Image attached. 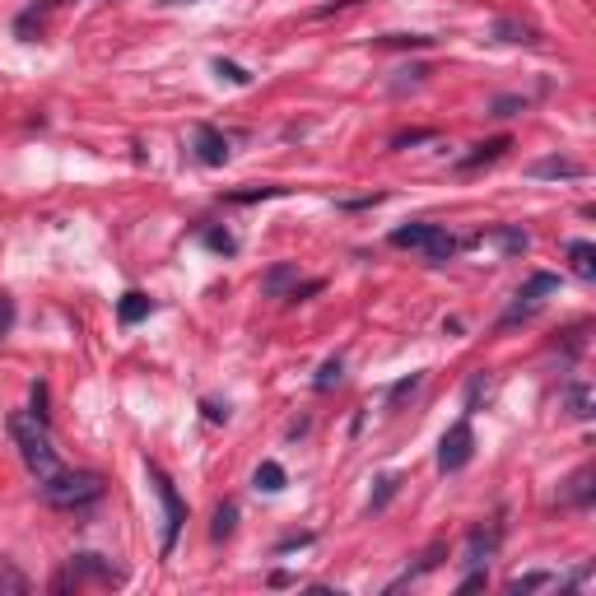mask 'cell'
<instances>
[{"instance_id": "obj_9", "label": "cell", "mask_w": 596, "mask_h": 596, "mask_svg": "<svg viewBox=\"0 0 596 596\" xmlns=\"http://www.w3.org/2000/svg\"><path fill=\"white\" fill-rule=\"evenodd\" d=\"M494 38L499 42H513V47H536L541 42V28L536 24H522V19H494Z\"/></svg>"}, {"instance_id": "obj_32", "label": "cell", "mask_w": 596, "mask_h": 596, "mask_svg": "<svg viewBox=\"0 0 596 596\" xmlns=\"http://www.w3.org/2000/svg\"><path fill=\"white\" fill-rule=\"evenodd\" d=\"M215 70H219V75H229L233 84H247V80H252V75H247L243 66H233V61H215Z\"/></svg>"}, {"instance_id": "obj_15", "label": "cell", "mask_w": 596, "mask_h": 596, "mask_svg": "<svg viewBox=\"0 0 596 596\" xmlns=\"http://www.w3.org/2000/svg\"><path fill=\"white\" fill-rule=\"evenodd\" d=\"M569 261H573V275H578V280H592L596 275V247L587 243V238L569 243Z\"/></svg>"}, {"instance_id": "obj_27", "label": "cell", "mask_w": 596, "mask_h": 596, "mask_svg": "<svg viewBox=\"0 0 596 596\" xmlns=\"http://www.w3.org/2000/svg\"><path fill=\"white\" fill-rule=\"evenodd\" d=\"M285 187H252V191H233L229 201H266V196H280Z\"/></svg>"}, {"instance_id": "obj_14", "label": "cell", "mask_w": 596, "mask_h": 596, "mask_svg": "<svg viewBox=\"0 0 596 596\" xmlns=\"http://www.w3.org/2000/svg\"><path fill=\"white\" fill-rule=\"evenodd\" d=\"M527 173H531V177H583V163L559 159V154H555V159H536Z\"/></svg>"}, {"instance_id": "obj_6", "label": "cell", "mask_w": 596, "mask_h": 596, "mask_svg": "<svg viewBox=\"0 0 596 596\" xmlns=\"http://www.w3.org/2000/svg\"><path fill=\"white\" fill-rule=\"evenodd\" d=\"M555 285H559L555 275H545V271H541V275H531L527 285L517 289V303H513L508 312H503V326H513L517 317H531V312H536V303H541V294H550Z\"/></svg>"}, {"instance_id": "obj_7", "label": "cell", "mask_w": 596, "mask_h": 596, "mask_svg": "<svg viewBox=\"0 0 596 596\" xmlns=\"http://www.w3.org/2000/svg\"><path fill=\"white\" fill-rule=\"evenodd\" d=\"M70 578L80 583V578H98V583H122V569H112L103 555H75L70 559ZM66 583V578H56V587Z\"/></svg>"}, {"instance_id": "obj_4", "label": "cell", "mask_w": 596, "mask_h": 596, "mask_svg": "<svg viewBox=\"0 0 596 596\" xmlns=\"http://www.w3.org/2000/svg\"><path fill=\"white\" fill-rule=\"evenodd\" d=\"M149 480H154V494H159V503H163V555H173L177 531H182V522H187V503L177 499V489H173V480H168V471L154 466V461H149Z\"/></svg>"}, {"instance_id": "obj_26", "label": "cell", "mask_w": 596, "mask_h": 596, "mask_svg": "<svg viewBox=\"0 0 596 596\" xmlns=\"http://www.w3.org/2000/svg\"><path fill=\"white\" fill-rule=\"evenodd\" d=\"M429 42L434 38H420V33H410V38L406 33H392V38H382V47H429Z\"/></svg>"}, {"instance_id": "obj_8", "label": "cell", "mask_w": 596, "mask_h": 596, "mask_svg": "<svg viewBox=\"0 0 596 596\" xmlns=\"http://www.w3.org/2000/svg\"><path fill=\"white\" fill-rule=\"evenodd\" d=\"M196 159H201L205 168H219V163L229 159V136L201 122V126H196Z\"/></svg>"}, {"instance_id": "obj_2", "label": "cell", "mask_w": 596, "mask_h": 596, "mask_svg": "<svg viewBox=\"0 0 596 596\" xmlns=\"http://www.w3.org/2000/svg\"><path fill=\"white\" fill-rule=\"evenodd\" d=\"M42 499L52 508H89L103 499V475L98 471H56L52 480H42Z\"/></svg>"}, {"instance_id": "obj_25", "label": "cell", "mask_w": 596, "mask_h": 596, "mask_svg": "<svg viewBox=\"0 0 596 596\" xmlns=\"http://www.w3.org/2000/svg\"><path fill=\"white\" fill-rule=\"evenodd\" d=\"M480 396H489V378L485 373H471V382H466V401H471V410L480 406Z\"/></svg>"}, {"instance_id": "obj_35", "label": "cell", "mask_w": 596, "mask_h": 596, "mask_svg": "<svg viewBox=\"0 0 596 596\" xmlns=\"http://www.w3.org/2000/svg\"><path fill=\"white\" fill-rule=\"evenodd\" d=\"M517 108H527V103H522V98H499V103H494V117H513Z\"/></svg>"}, {"instance_id": "obj_12", "label": "cell", "mask_w": 596, "mask_h": 596, "mask_svg": "<svg viewBox=\"0 0 596 596\" xmlns=\"http://www.w3.org/2000/svg\"><path fill=\"white\" fill-rule=\"evenodd\" d=\"M149 312H154V303H149L140 289H131V294H122V303H117V317H122L126 326H136V322H145Z\"/></svg>"}, {"instance_id": "obj_1", "label": "cell", "mask_w": 596, "mask_h": 596, "mask_svg": "<svg viewBox=\"0 0 596 596\" xmlns=\"http://www.w3.org/2000/svg\"><path fill=\"white\" fill-rule=\"evenodd\" d=\"M10 438H14V447H19V457H24V466L38 475V485L61 471L56 447H52V438H47V424H38L33 415H10Z\"/></svg>"}, {"instance_id": "obj_16", "label": "cell", "mask_w": 596, "mask_h": 596, "mask_svg": "<svg viewBox=\"0 0 596 596\" xmlns=\"http://www.w3.org/2000/svg\"><path fill=\"white\" fill-rule=\"evenodd\" d=\"M564 503H569V508H587V503H592V466L573 471L569 489H564Z\"/></svg>"}, {"instance_id": "obj_28", "label": "cell", "mask_w": 596, "mask_h": 596, "mask_svg": "<svg viewBox=\"0 0 596 596\" xmlns=\"http://www.w3.org/2000/svg\"><path fill=\"white\" fill-rule=\"evenodd\" d=\"M10 326H14V298L0 294V340L10 336Z\"/></svg>"}, {"instance_id": "obj_31", "label": "cell", "mask_w": 596, "mask_h": 596, "mask_svg": "<svg viewBox=\"0 0 596 596\" xmlns=\"http://www.w3.org/2000/svg\"><path fill=\"white\" fill-rule=\"evenodd\" d=\"M396 485H401L396 475H382V480H378V494H373V508H382V503L392 499V494H396Z\"/></svg>"}, {"instance_id": "obj_13", "label": "cell", "mask_w": 596, "mask_h": 596, "mask_svg": "<svg viewBox=\"0 0 596 596\" xmlns=\"http://www.w3.org/2000/svg\"><path fill=\"white\" fill-rule=\"evenodd\" d=\"M489 555H494V531L475 527L471 536H466V564H471V569H480Z\"/></svg>"}, {"instance_id": "obj_19", "label": "cell", "mask_w": 596, "mask_h": 596, "mask_svg": "<svg viewBox=\"0 0 596 596\" xmlns=\"http://www.w3.org/2000/svg\"><path fill=\"white\" fill-rule=\"evenodd\" d=\"M340 373H345V359H340V354H331V359H326V364L317 368V378H312V387H317V392H331V387L340 382Z\"/></svg>"}, {"instance_id": "obj_3", "label": "cell", "mask_w": 596, "mask_h": 596, "mask_svg": "<svg viewBox=\"0 0 596 596\" xmlns=\"http://www.w3.org/2000/svg\"><path fill=\"white\" fill-rule=\"evenodd\" d=\"M392 247H415V252H424V261H434V266H443V261H452L461 252V243L443 224H424V219L392 229Z\"/></svg>"}, {"instance_id": "obj_20", "label": "cell", "mask_w": 596, "mask_h": 596, "mask_svg": "<svg viewBox=\"0 0 596 596\" xmlns=\"http://www.w3.org/2000/svg\"><path fill=\"white\" fill-rule=\"evenodd\" d=\"M233 527H238V503H219L215 508V541H229L233 536Z\"/></svg>"}, {"instance_id": "obj_36", "label": "cell", "mask_w": 596, "mask_h": 596, "mask_svg": "<svg viewBox=\"0 0 596 596\" xmlns=\"http://www.w3.org/2000/svg\"><path fill=\"white\" fill-rule=\"evenodd\" d=\"M480 587H485V573L475 569L471 578H461V587H457V592H480Z\"/></svg>"}, {"instance_id": "obj_37", "label": "cell", "mask_w": 596, "mask_h": 596, "mask_svg": "<svg viewBox=\"0 0 596 596\" xmlns=\"http://www.w3.org/2000/svg\"><path fill=\"white\" fill-rule=\"evenodd\" d=\"M163 5H191V0H163Z\"/></svg>"}, {"instance_id": "obj_33", "label": "cell", "mask_w": 596, "mask_h": 596, "mask_svg": "<svg viewBox=\"0 0 596 596\" xmlns=\"http://www.w3.org/2000/svg\"><path fill=\"white\" fill-rule=\"evenodd\" d=\"M420 140H434V131H406V136H396L392 149H406V145H420Z\"/></svg>"}, {"instance_id": "obj_5", "label": "cell", "mask_w": 596, "mask_h": 596, "mask_svg": "<svg viewBox=\"0 0 596 596\" xmlns=\"http://www.w3.org/2000/svg\"><path fill=\"white\" fill-rule=\"evenodd\" d=\"M475 452V434H471V424L457 420L452 429L443 434V443H438V471H461L466 461H471Z\"/></svg>"}, {"instance_id": "obj_23", "label": "cell", "mask_w": 596, "mask_h": 596, "mask_svg": "<svg viewBox=\"0 0 596 596\" xmlns=\"http://www.w3.org/2000/svg\"><path fill=\"white\" fill-rule=\"evenodd\" d=\"M550 583H555L550 573H522V578H513V583H508V592L522 596V592H536V587H550Z\"/></svg>"}, {"instance_id": "obj_29", "label": "cell", "mask_w": 596, "mask_h": 596, "mask_svg": "<svg viewBox=\"0 0 596 596\" xmlns=\"http://www.w3.org/2000/svg\"><path fill=\"white\" fill-rule=\"evenodd\" d=\"M205 247H215V252H238V243H233L229 233H219V229L205 233Z\"/></svg>"}, {"instance_id": "obj_30", "label": "cell", "mask_w": 596, "mask_h": 596, "mask_svg": "<svg viewBox=\"0 0 596 596\" xmlns=\"http://www.w3.org/2000/svg\"><path fill=\"white\" fill-rule=\"evenodd\" d=\"M33 420L47 424V387L42 382H33Z\"/></svg>"}, {"instance_id": "obj_11", "label": "cell", "mask_w": 596, "mask_h": 596, "mask_svg": "<svg viewBox=\"0 0 596 596\" xmlns=\"http://www.w3.org/2000/svg\"><path fill=\"white\" fill-rule=\"evenodd\" d=\"M298 285V266L294 261H280V266H271V271H266V280H261V289H266V294L271 298H289V289Z\"/></svg>"}, {"instance_id": "obj_21", "label": "cell", "mask_w": 596, "mask_h": 596, "mask_svg": "<svg viewBox=\"0 0 596 596\" xmlns=\"http://www.w3.org/2000/svg\"><path fill=\"white\" fill-rule=\"evenodd\" d=\"M24 592H28V578L14 569V564L0 559V596H24Z\"/></svg>"}, {"instance_id": "obj_34", "label": "cell", "mask_w": 596, "mask_h": 596, "mask_svg": "<svg viewBox=\"0 0 596 596\" xmlns=\"http://www.w3.org/2000/svg\"><path fill=\"white\" fill-rule=\"evenodd\" d=\"M298 545H312V531H303V536H289V541L275 545V555H289V550H298Z\"/></svg>"}, {"instance_id": "obj_17", "label": "cell", "mask_w": 596, "mask_h": 596, "mask_svg": "<svg viewBox=\"0 0 596 596\" xmlns=\"http://www.w3.org/2000/svg\"><path fill=\"white\" fill-rule=\"evenodd\" d=\"M508 149V136H499V140H485V145H475V154H466V159L457 163V168H480V163H494Z\"/></svg>"}, {"instance_id": "obj_24", "label": "cell", "mask_w": 596, "mask_h": 596, "mask_svg": "<svg viewBox=\"0 0 596 596\" xmlns=\"http://www.w3.org/2000/svg\"><path fill=\"white\" fill-rule=\"evenodd\" d=\"M415 387H420V373H410V378H401V382H396V387H392V396H387V406H401V401H406V396L410 392H415Z\"/></svg>"}, {"instance_id": "obj_18", "label": "cell", "mask_w": 596, "mask_h": 596, "mask_svg": "<svg viewBox=\"0 0 596 596\" xmlns=\"http://www.w3.org/2000/svg\"><path fill=\"white\" fill-rule=\"evenodd\" d=\"M252 480H257V489H266V494H280V489H285V466H280V461H261Z\"/></svg>"}, {"instance_id": "obj_22", "label": "cell", "mask_w": 596, "mask_h": 596, "mask_svg": "<svg viewBox=\"0 0 596 596\" xmlns=\"http://www.w3.org/2000/svg\"><path fill=\"white\" fill-rule=\"evenodd\" d=\"M489 238H494V243H499L503 252H527V247H531V238H527L522 229H494Z\"/></svg>"}, {"instance_id": "obj_10", "label": "cell", "mask_w": 596, "mask_h": 596, "mask_svg": "<svg viewBox=\"0 0 596 596\" xmlns=\"http://www.w3.org/2000/svg\"><path fill=\"white\" fill-rule=\"evenodd\" d=\"M564 410H569L573 420H592V410H596V401H592V387H587L583 378H573V382H564Z\"/></svg>"}]
</instances>
